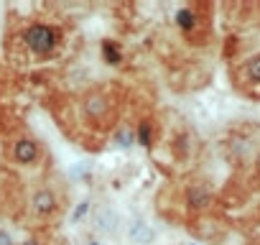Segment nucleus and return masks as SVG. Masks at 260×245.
<instances>
[{
  "label": "nucleus",
  "mask_w": 260,
  "mask_h": 245,
  "mask_svg": "<svg viewBox=\"0 0 260 245\" xmlns=\"http://www.w3.org/2000/svg\"><path fill=\"white\" fill-rule=\"evenodd\" d=\"M23 43L28 46L31 54L36 56H49L56 51V46L61 43V28L51 23H31L23 31Z\"/></svg>",
  "instance_id": "f257e3e1"
},
{
  "label": "nucleus",
  "mask_w": 260,
  "mask_h": 245,
  "mask_svg": "<svg viewBox=\"0 0 260 245\" xmlns=\"http://www.w3.org/2000/svg\"><path fill=\"white\" fill-rule=\"evenodd\" d=\"M10 159H13L15 163H21V166H34V163L41 159V146H38V141H34V138H28V135L15 138L13 146H10Z\"/></svg>",
  "instance_id": "f03ea898"
},
{
  "label": "nucleus",
  "mask_w": 260,
  "mask_h": 245,
  "mask_svg": "<svg viewBox=\"0 0 260 245\" xmlns=\"http://www.w3.org/2000/svg\"><path fill=\"white\" fill-rule=\"evenodd\" d=\"M212 189L207 187V184H202V181H194V184H189L186 187V192H184V202H186V207L191 209V212H204V209H209L212 207Z\"/></svg>",
  "instance_id": "7ed1b4c3"
},
{
  "label": "nucleus",
  "mask_w": 260,
  "mask_h": 245,
  "mask_svg": "<svg viewBox=\"0 0 260 245\" xmlns=\"http://www.w3.org/2000/svg\"><path fill=\"white\" fill-rule=\"evenodd\" d=\"M31 209H34L36 217H51V214L59 209V199L51 189H36L34 194H31Z\"/></svg>",
  "instance_id": "20e7f679"
},
{
  "label": "nucleus",
  "mask_w": 260,
  "mask_h": 245,
  "mask_svg": "<svg viewBox=\"0 0 260 245\" xmlns=\"http://www.w3.org/2000/svg\"><path fill=\"white\" fill-rule=\"evenodd\" d=\"M82 110L89 120H102L110 113V100H107L105 92H87L82 100Z\"/></svg>",
  "instance_id": "39448f33"
},
{
  "label": "nucleus",
  "mask_w": 260,
  "mask_h": 245,
  "mask_svg": "<svg viewBox=\"0 0 260 245\" xmlns=\"http://www.w3.org/2000/svg\"><path fill=\"white\" fill-rule=\"evenodd\" d=\"M95 227H97V233H102V235H115L120 230V214H117V209L110 207V204H102L95 212Z\"/></svg>",
  "instance_id": "423d86ee"
},
{
  "label": "nucleus",
  "mask_w": 260,
  "mask_h": 245,
  "mask_svg": "<svg viewBox=\"0 0 260 245\" xmlns=\"http://www.w3.org/2000/svg\"><path fill=\"white\" fill-rule=\"evenodd\" d=\"M153 238H156V233H153V227L148 225V220H143V217L130 220V225H128V240L133 245H148V243H153Z\"/></svg>",
  "instance_id": "0eeeda50"
},
{
  "label": "nucleus",
  "mask_w": 260,
  "mask_h": 245,
  "mask_svg": "<svg viewBox=\"0 0 260 245\" xmlns=\"http://www.w3.org/2000/svg\"><path fill=\"white\" fill-rule=\"evenodd\" d=\"M133 133H135V143H141L143 148H150L153 146V120L150 118H143Z\"/></svg>",
  "instance_id": "6e6552de"
},
{
  "label": "nucleus",
  "mask_w": 260,
  "mask_h": 245,
  "mask_svg": "<svg viewBox=\"0 0 260 245\" xmlns=\"http://www.w3.org/2000/svg\"><path fill=\"white\" fill-rule=\"evenodd\" d=\"M174 21H176V26L184 31V34L194 31V28H196V23H199L196 13H194L191 8H179V10H176V15H174Z\"/></svg>",
  "instance_id": "1a4fd4ad"
},
{
  "label": "nucleus",
  "mask_w": 260,
  "mask_h": 245,
  "mask_svg": "<svg viewBox=\"0 0 260 245\" xmlns=\"http://www.w3.org/2000/svg\"><path fill=\"white\" fill-rule=\"evenodd\" d=\"M242 74H245V80H248V82L260 84V51L245 59V64H242Z\"/></svg>",
  "instance_id": "9d476101"
},
{
  "label": "nucleus",
  "mask_w": 260,
  "mask_h": 245,
  "mask_svg": "<svg viewBox=\"0 0 260 245\" xmlns=\"http://www.w3.org/2000/svg\"><path fill=\"white\" fill-rule=\"evenodd\" d=\"M102 56H105L107 64H112V67L122 61V51L115 41H102Z\"/></svg>",
  "instance_id": "9b49d317"
},
{
  "label": "nucleus",
  "mask_w": 260,
  "mask_h": 245,
  "mask_svg": "<svg viewBox=\"0 0 260 245\" xmlns=\"http://www.w3.org/2000/svg\"><path fill=\"white\" fill-rule=\"evenodd\" d=\"M133 143H135V133H133L130 128H120V130L115 133V146H120V148H133Z\"/></svg>",
  "instance_id": "f8f14e48"
},
{
  "label": "nucleus",
  "mask_w": 260,
  "mask_h": 245,
  "mask_svg": "<svg viewBox=\"0 0 260 245\" xmlns=\"http://www.w3.org/2000/svg\"><path fill=\"white\" fill-rule=\"evenodd\" d=\"M87 212H89V199H82V202L72 209V217H69L72 225H79V222L87 217Z\"/></svg>",
  "instance_id": "ddd939ff"
},
{
  "label": "nucleus",
  "mask_w": 260,
  "mask_h": 245,
  "mask_svg": "<svg viewBox=\"0 0 260 245\" xmlns=\"http://www.w3.org/2000/svg\"><path fill=\"white\" fill-rule=\"evenodd\" d=\"M84 171H87V166H84V163L72 166V168H69V176H72V179H82V176H84Z\"/></svg>",
  "instance_id": "4468645a"
},
{
  "label": "nucleus",
  "mask_w": 260,
  "mask_h": 245,
  "mask_svg": "<svg viewBox=\"0 0 260 245\" xmlns=\"http://www.w3.org/2000/svg\"><path fill=\"white\" fill-rule=\"evenodd\" d=\"M0 245H15V240L8 230H0Z\"/></svg>",
  "instance_id": "2eb2a0df"
},
{
  "label": "nucleus",
  "mask_w": 260,
  "mask_h": 245,
  "mask_svg": "<svg viewBox=\"0 0 260 245\" xmlns=\"http://www.w3.org/2000/svg\"><path fill=\"white\" fill-rule=\"evenodd\" d=\"M21 245H41L38 240H26V243H21Z\"/></svg>",
  "instance_id": "dca6fc26"
},
{
  "label": "nucleus",
  "mask_w": 260,
  "mask_h": 245,
  "mask_svg": "<svg viewBox=\"0 0 260 245\" xmlns=\"http://www.w3.org/2000/svg\"><path fill=\"white\" fill-rule=\"evenodd\" d=\"M255 168H258V171H260V153H258V156H255Z\"/></svg>",
  "instance_id": "f3484780"
},
{
  "label": "nucleus",
  "mask_w": 260,
  "mask_h": 245,
  "mask_svg": "<svg viewBox=\"0 0 260 245\" xmlns=\"http://www.w3.org/2000/svg\"><path fill=\"white\" fill-rule=\"evenodd\" d=\"M87 245H102V243H97V240H89Z\"/></svg>",
  "instance_id": "a211bd4d"
}]
</instances>
